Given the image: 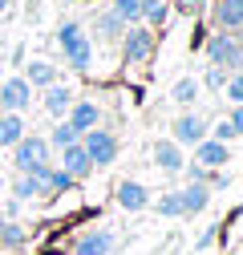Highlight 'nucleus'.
Returning <instances> with one entry per match:
<instances>
[{"mask_svg": "<svg viewBox=\"0 0 243 255\" xmlns=\"http://www.w3.org/2000/svg\"><path fill=\"white\" fill-rule=\"evenodd\" d=\"M57 45H61L65 65H69L73 73H89V69H94V41L85 37L81 20H61V24H57Z\"/></svg>", "mask_w": 243, "mask_h": 255, "instance_id": "obj_1", "label": "nucleus"}, {"mask_svg": "<svg viewBox=\"0 0 243 255\" xmlns=\"http://www.w3.org/2000/svg\"><path fill=\"white\" fill-rule=\"evenodd\" d=\"M203 53L223 73H243V33H211L203 41Z\"/></svg>", "mask_w": 243, "mask_h": 255, "instance_id": "obj_2", "label": "nucleus"}, {"mask_svg": "<svg viewBox=\"0 0 243 255\" xmlns=\"http://www.w3.org/2000/svg\"><path fill=\"white\" fill-rule=\"evenodd\" d=\"M81 150L89 154V162H94V170H102V166H114L118 162V134L114 130H106V126H98V130H85L81 134Z\"/></svg>", "mask_w": 243, "mask_h": 255, "instance_id": "obj_3", "label": "nucleus"}, {"mask_svg": "<svg viewBox=\"0 0 243 255\" xmlns=\"http://www.w3.org/2000/svg\"><path fill=\"white\" fill-rule=\"evenodd\" d=\"M49 158H53V150H49V142H45L41 134H24V138L12 146V166H16L20 174H33L37 166H49Z\"/></svg>", "mask_w": 243, "mask_h": 255, "instance_id": "obj_4", "label": "nucleus"}, {"mask_svg": "<svg viewBox=\"0 0 243 255\" xmlns=\"http://www.w3.org/2000/svg\"><path fill=\"white\" fill-rule=\"evenodd\" d=\"M122 61L126 65H146L150 53H154V28H146V24H130L126 33H122Z\"/></svg>", "mask_w": 243, "mask_h": 255, "instance_id": "obj_5", "label": "nucleus"}, {"mask_svg": "<svg viewBox=\"0 0 243 255\" xmlns=\"http://www.w3.org/2000/svg\"><path fill=\"white\" fill-rule=\"evenodd\" d=\"M207 134H211V122H207L203 114H195V110H182V114L170 122V138H174L178 146H199Z\"/></svg>", "mask_w": 243, "mask_h": 255, "instance_id": "obj_6", "label": "nucleus"}, {"mask_svg": "<svg viewBox=\"0 0 243 255\" xmlns=\"http://www.w3.org/2000/svg\"><path fill=\"white\" fill-rule=\"evenodd\" d=\"M28 106H33V89L20 73L0 81V114H24Z\"/></svg>", "mask_w": 243, "mask_h": 255, "instance_id": "obj_7", "label": "nucleus"}, {"mask_svg": "<svg viewBox=\"0 0 243 255\" xmlns=\"http://www.w3.org/2000/svg\"><path fill=\"white\" fill-rule=\"evenodd\" d=\"M215 33H243V0H211Z\"/></svg>", "mask_w": 243, "mask_h": 255, "instance_id": "obj_8", "label": "nucleus"}, {"mask_svg": "<svg viewBox=\"0 0 243 255\" xmlns=\"http://www.w3.org/2000/svg\"><path fill=\"white\" fill-rule=\"evenodd\" d=\"M114 199H118V207H122V211L138 215V211H146V207H150V190H146V182H138V178H122V182H118V190H114Z\"/></svg>", "mask_w": 243, "mask_h": 255, "instance_id": "obj_9", "label": "nucleus"}, {"mask_svg": "<svg viewBox=\"0 0 243 255\" xmlns=\"http://www.w3.org/2000/svg\"><path fill=\"white\" fill-rule=\"evenodd\" d=\"M154 166L162 174H182V166H187V154H182V146L174 138H158L154 142Z\"/></svg>", "mask_w": 243, "mask_h": 255, "instance_id": "obj_10", "label": "nucleus"}, {"mask_svg": "<svg viewBox=\"0 0 243 255\" xmlns=\"http://www.w3.org/2000/svg\"><path fill=\"white\" fill-rule=\"evenodd\" d=\"M191 150H195V162L207 166V170H223V166L231 162V146H227V142H215V138H203V142L191 146Z\"/></svg>", "mask_w": 243, "mask_h": 255, "instance_id": "obj_11", "label": "nucleus"}, {"mask_svg": "<svg viewBox=\"0 0 243 255\" xmlns=\"http://www.w3.org/2000/svg\"><path fill=\"white\" fill-rule=\"evenodd\" d=\"M41 93H45L41 106H45V114H49L53 122H61V118L69 114V106L77 102V98H73V89H69L65 81H53V85H49V89H41Z\"/></svg>", "mask_w": 243, "mask_h": 255, "instance_id": "obj_12", "label": "nucleus"}, {"mask_svg": "<svg viewBox=\"0 0 243 255\" xmlns=\"http://www.w3.org/2000/svg\"><path fill=\"white\" fill-rule=\"evenodd\" d=\"M178 203H182V219H195L211 207V186L203 182H187V186H178Z\"/></svg>", "mask_w": 243, "mask_h": 255, "instance_id": "obj_13", "label": "nucleus"}, {"mask_svg": "<svg viewBox=\"0 0 243 255\" xmlns=\"http://www.w3.org/2000/svg\"><path fill=\"white\" fill-rule=\"evenodd\" d=\"M57 154H61V170H65L73 182H81V178L94 174V162H89V154L81 150V142H73V146H65V150H57Z\"/></svg>", "mask_w": 243, "mask_h": 255, "instance_id": "obj_14", "label": "nucleus"}, {"mask_svg": "<svg viewBox=\"0 0 243 255\" xmlns=\"http://www.w3.org/2000/svg\"><path fill=\"white\" fill-rule=\"evenodd\" d=\"M65 122L73 126L77 134L98 130V126H102V106H98V102H89V98H85V102H73V106H69V114H65Z\"/></svg>", "mask_w": 243, "mask_h": 255, "instance_id": "obj_15", "label": "nucleus"}, {"mask_svg": "<svg viewBox=\"0 0 243 255\" xmlns=\"http://www.w3.org/2000/svg\"><path fill=\"white\" fill-rule=\"evenodd\" d=\"M114 251V231L98 227V231H85L77 243H73V255H110Z\"/></svg>", "mask_w": 243, "mask_h": 255, "instance_id": "obj_16", "label": "nucleus"}, {"mask_svg": "<svg viewBox=\"0 0 243 255\" xmlns=\"http://www.w3.org/2000/svg\"><path fill=\"white\" fill-rule=\"evenodd\" d=\"M20 77L28 81V89H49L53 81H61V77H57V65H53V61H28Z\"/></svg>", "mask_w": 243, "mask_h": 255, "instance_id": "obj_17", "label": "nucleus"}, {"mask_svg": "<svg viewBox=\"0 0 243 255\" xmlns=\"http://www.w3.org/2000/svg\"><path fill=\"white\" fill-rule=\"evenodd\" d=\"M24 134H28L24 114H0V150H12Z\"/></svg>", "mask_w": 243, "mask_h": 255, "instance_id": "obj_18", "label": "nucleus"}, {"mask_svg": "<svg viewBox=\"0 0 243 255\" xmlns=\"http://www.w3.org/2000/svg\"><path fill=\"white\" fill-rule=\"evenodd\" d=\"M28 247V231L16 219H0V251H24Z\"/></svg>", "mask_w": 243, "mask_h": 255, "instance_id": "obj_19", "label": "nucleus"}, {"mask_svg": "<svg viewBox=\"0 0 243 255\" xmlns=\"http://www.w3.org/2000/svg\"><path fill=\"white\" fill-rule=\"evenodd\" d=\"M12 199L16 203H28V199H45V182L37 174H16V182H8Z\"/></svg>", "mask_w": 243, "mask_h": 255, "instance_id": "obj_20", "label": "nucleus"}, {"mask_svg": "<svg viewBox=\"0 0 243 255\" xmlns=\"http://www.w3.org/2000/svg\"><path fill=\"white\" fill-rule=\"evenodd\" d=\"M94 33H98V41H122L126 24H122L110 8H102V12H98V20H94Z\"/></svg>", "mask_w": 243, "mask_h": 255, "instance_id": "obj_21", "label": "nucleus"}, {"mask_svg": "<svg viewBox=\"0 0 243 255\" xmlns=\"http://www.w3.org/2000/svg\"><path fill=\"white\" fill-rule=\"evenodd\" d=\"M170 20V0H142V24L146 28H158Z\"/></svg>", "mask_w": 243, "mask_h": 255, "instance_id": "obj_22", "label": "nucleus"}, {"mask_svg": "<svg viewBox=\"0 0 243 255\" xmlns=\"http://www.w3.org/2000/svg\"><path fill=\"white\" fill-rule=\"evenodd\" d=\"M199 93H203L199 77H178V81H174V89H170V98H174L178 106H195V102H199Z\"/></svg>", "mask_w": 243, "mask_h": 255, "instance_id": "obj_23", "label": "nucleus"}, {"mask_svg": "<svg viewBox=\"0 0 243 255\" xmlns=\"http://www.w3.org/2000/svg\"><path fill=\"white\" fill-rule=\"evenodd\" d=\"M110 12L122 20V24H142V0H110Z\"/></svg>", "mask_w": 243, "mask_h": 255, "instance_id": "obj_24", "label": "nucleus"}, {"mask_svg": "<svg viewBox=\"0 0 243 255\" xmlns=\"http://www.w3.org/2000/svg\"><path fill=\"white\" fill-rule=\"evenodd\" d=\"M45 142H49V150H65V146H73V142H81V134L73 130V126H69L65 118H61V122L53 126V134H49Z\"/></svg>", "mask_w": 243, "mask_h": 255, "instance_id": "obj_25", "label": "nucleus"}, {"mask_svg": "<svg viewBox=\"0 0 243 255\" xmlns=\"http://www.w3.org/2000/svg\"><path fill=\"white\" fill-rule=\"evenodd\" d=\"M154 211L162 219H182V203H178V190H166L162 199H154Z\"/></svg>", "mask_w": 243, "mask_h": 255, "instance_id": "obj_26", "label": "nucleus"}, {"mask_svg": "<svg viewBox=\"0 0 243 255\" xmlns=\"http://www.w3.org/2000/svg\"><path fill=\"white\" fill-rule=\"evenodd\" d=\"M223 93H227V102H231V106H243V73H231L227 85H223Z\"/></svg>", "mask_w": 243, "mask_h": 255, "instance_id": "obj_27", "label": "nucleus"}, {"mask_svg": "<svg viewBox=\"0 0 243 255\" xmlns=\"http://www.w3.org/2000/svg\"><path fill=\"white\" fill-rule=\"evenodd\" d=\"M227 77H231V73H223L219 65H211V69L203 73V81H199V85H207V89H223V85H227Z\"/></svg>", "mask_w": 243, "mask_h": 255, "instance_id": "obj_28", "label": "nucleus"}, {"mask_svg": "<svg viewBox=\"0 0 243 255\" xmlns=\"http://www.w3.org/2000/svg\"><path fill=\"white\" fill-rule=\"evenodd\" d=\"M207 138H215V142H227V146H231V138H235V130H231V122L223 118V122H215V130H211Z\"/></svg>", "mask_w": 243, "mask_h": 255, "instance_id": "obj_29", "label": "nucleus"}, {"mask_svg": "<svg viewBox=\"0 0 243 255\" xmlns=\"http://www.w3.org/2000/svg\"><path fill=\"white\" fill-rule=\"evenodd\" d=\"M227 122H231L235 138H243V106H231V110H227Z\"/></svg>", "mask_w": 243, "mask_h": 255, "instance_id": "obj_30", "label": "nucleus"}, {"mask_svg": "<svg viewBox=\"0 0 243 255\" xmlns=\"http://www.w3.org/2000/svg\"><path fill=\"white\" fill-rule=\"evenodd\" d=\"M215 235H219V227H207V231H203V235L195 239V251H207L211 243H215Z\"/></svg>", "mask_w": 243, "mask_h": 255, "instance_id": "obj_31", "label": "nucleus"}, {"mask_svg": "<svg viewBox=\"0 0 243 255\" xmlns=\"http://www.w3.org/2000/svg\"><path fill=\"white\" fill-rule=\"evenodd\" d=\"M0 195H8V178L4 174H0Z\"/></svg>", "mask_w": 243, "mask_h": 255, "instance_id": "obj_32", "label": "nucleus"}, {"mask_svg": "<svg viewBox=\"0 0 243 255\" xmlns=\"http://www.w3.org/2000/svg\"><path fill=\"white\" fill-rule=\"evenodd\" d=\"M227 255H243V247H235V251H227Z\"/></svg>", "mask_w": 243, "mask_h": 255, "instance_id": "obj_33", "label": "nucleus"}]
</instances>
